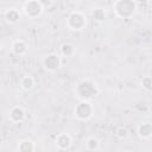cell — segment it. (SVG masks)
Segmentation results:
<instances>
[{
    "instance_id": "ac0fdd59",
    "label": "cell",
    "mask_w": 152,
    "mask_h": 152,
    "mask_svg": "<svg viewBox=\"0 0 152 152\" xmlns=\"http://www.w3.org/2000/svg\"><path fill=\"white\" fill-rule=\"evenodd\" d=\"M141 86H142V88H144L146 91H150V90L152 89V78H151L150 75H146V76L142 77V80H141Z\"/></svg>"
},
{
    "instance_id": "9c48e42d",
    "label": "cell",
    "mask_w": 152,
    "mask_h": 152,
    "mask_svg": "<svg viewBox=\"0 0 152 152\" xmlns=\"http://www.w3.org/2000/svg\"><path fill=\"white\" fill-rule=\"evenodd\" d=\"M11 51L13 52V55L21 57V56H25L27 53L28 45L24 39H15L11 44Z\"/></svg>"
},
{
    "instance_id": "4fadbf2b",
    "label": "cell",
    "mask_w": 152,
    "mask_h": 152,
    "mask_svg": "<svg viewBox=\"0 0 152 152\" xmlns=\"http://www.w3.org/2000/svg\"><path fill=\"white\" fill-rule=\"evenodd\" d=\"M15 150L19 152H33L36 150V145L30 139H23L18 141Z\"/></svg>"
},
{
    "instance_id": "3957f363",
    "label": "cell",
    "mask_w": 152,
    "mask_h": 152,
    "mask_svg": "<svg viewBox=\"0 0 152 152\" xmlns=\"http://www.w3.org/2000/svg\"><path fill=\"white\" fill-rule=\"evenodd\" d=\"M94 113H95L94 104L89 100H80V102L74 107V116L80 121L90 120Z\"/></svg>"
},
{
    "instance_id": "7a4b0ae2",
    "label": "cell",
    "mask_w": 152,
    "mask_h": 152,
    "mask_svg": "<svg viewBox=\"0 0 152 152\" xmlns=\"http://www.w3.org/2000/svg\"><path fill=\"white\" fill-rule=\"evenodd\" d=\"M115 15L120 19H131L138 8L135 0H115L112 5Z\"/></svg>"
},
{
    "instance_id": "277c9868",
    "label": "cell",
    "mask_w": 152,
    "mask_h": 152,
    "mask_svg": "<svg viewBox=\"0 0 152 152\" xmlns=\"http://www.w3.org/2000/svg\"><path fill=\"white\" fill-rule=\"evenodd\" d=\"M65 24H66V27L70 30V31H75V32H78V31H82L87 27V17L83 12L81 11H72L69 13L66 20H65Z\"/></svg>"
},
{
    "instance_id": "9a60e30c",
    "label": "cell",
    "mask_w": 152,
    "mask_h": 152,
    "mask_svg": "<svg viewBox=\"0 0 152 152\" xmlns=\"http://www.w3.org/2000/svg\"><path fill=\"white\" fill-rule=\"evenodd\" d=\"M59 50H61V55L64 57H72L76 53V49L71 43H63Z\"/></svg>"
},
{
    "instance_id": "ffe728a7",
    "label": "cell",
    "mask_w": 152,
    "mask_h": 152,
    "mask_svg": "<svg viewBox=\"0 0 152 152\" xmlns=\"http://www.w3.org/2000/svg\"><path fill=\"white\" fill-rule=\"evenodd\" d=\"M1 50H2V43L0 42V51H1Z\"/></svg>"
},
{
    "instance_id": "8992f818",
    "label": "cell",
    "mask_w": 152,
    "mask_h": 152,
    "mask_svg": "<svg viewBox=\"0 0 152 152\" xmlns=\"http://www.w3.org/2000/svg\"><path fill=\"white\" fill-rule=\"evenodd\" d=\"M42 64H43V66L46 71L55 72L61 68L62 58H61L59 55H57L55 52H51V53H48L46 56H44V58L42 59Z\"/></svg>"
},
{
    "instance_id": "5bb4252c",
    "label": "cell",
    "mask_w": 152,
    "mask_h": 152,
    "mask_svg": "<svg viewBox=\"0 0 152 152\" xmlns=\"http://www.w3.org/2000/svg\"><path fill=\"white\" fill-rule=\"evenodd\" d=\"M91 17L96 23H104L107 19V12L102 7H96L91 11Z\"/></svg>"
},
{
    "instance_id": "52a82bcc",
    "label": "cell",
    "mask_w": 152,
    "mask_h": 152,
    "mask_svg": "<svg viewBox=\"0 0 152 152\" xmlns=\"http://www.w3.org/2000/svg\"><path fill=\"white\" fill-rule=\"evenodd\" d=\"M72 144V138L69 133H65V132H61L56 135L55 138V145L57 147V150L59 151H66L70 148Z\"/></svg>"
},
{
    "instance_id": "7c38bea8",
    "label": "cell",
    "mask_w": 152,
    "mask_h": 152,
    "mask_svg": "<svg viewBox=\"0 0 152 152\" xmlns=\"http://www.w3.org/2000/svg\"><path fill=\"white\" fill-rule=\"evenodd\" d=\"M19 86H20V88H21L23 90L30 91V90H32V89L34 88V86H36V80H34V77H33L32 75H24V76L20 78V81H19Z\"/></svg>"
},
{
    "instance_id": "d6986e66",
    "label": "cell",
    "mask_w": 152,
    "mask_h": 152,
    "mask_svg": "<svg viewBox=\"0 0 152 152\" xmlns=\"http://www.w3.org/2000/svg\"><path fill=\"white\" fill-rule=\"evenodd\" d=\"M150 0H135V2L138 4V2H142V4H146V2H148Z\"/></svg>"
},
{
    "instance_id": "8fae6325",
    "label": "cell",
    "mask_w": 152,
    "mask_h": 152,
    "mask_svg": "<svg viewBox=\"0 0 152 152\" xmlns=\"http://www.w3.org/2000/svg\"><path fill=\"white\" fill-rule=\"evenodd\" d=\"M5 19L8 24H17L20 20V12L15 7H10L5 11Z\"/></svg>"
},
{
    "instance_id": "30bf717a",
    "label": "cell",
    "mask_w": 152,
    "mask_h": 152,
    "mask_svg": "<svg viewBox=\"0 0 152 152\" xmlns=\"http://www.w3.org/2000/svg\"><path fill=\"white\" fill-rule=\"evenodd\" d=\"M137 134L142 140H150L152 138V124L150 121L140 122L137 127Z\"/></svg>"
},
{
    "instance_id": "e0dca14e",
    "label": "cell",
    "mask_w": 152,
    "mask_h": 152,
    "mask_svg": "<svg viewBox=\"0 0 152 152\" xmlns=\"http://www.w3.org/2000/svg\"><path fill=\"white\" fill-rule=\"evenodd\" d=\"M129 132L128 129L125 127V126H119L116 129H115V135L119 138V139H126L128 137Z\"/></svg>"
},
{
    "instance_id": "5b68a950",
    "label": "cell",
    "mask_w": 152,
    "mask_h": 152,
    "mask_svg": "<svg viewBox=\"0 0 152 152\" xmlns=\"http://www.w3.org/2000/svg\"><path fill=\"white\" fill-rule=\"evenodd\" d=\"M44 6L40 0H27L23 5V13L28 19H37L43 14Z\"/></svg>"
},
{
    "instance_id": "6da1fadb",
    "label": "cell",
    "mask_w": 152,
    "mask_h": 152,
    "mask_svg": "<svg viewBox=\"0 0 152 152\" xmlns=\"http://www.w3.org/2000/svg\"><path fill=\"white\" fill-rule=\"evenodd\" d=\"M74 91L78 100L91 101L99 94V87L93 80H81L76 83Z\"/></svg>"
},
{
    "instance_id": "2e32d148",
    "label": "cell",
    "mask_w": 152,
    "mask_h": 152,
    "mask_svg": "<svg viewBox=\"0 0 152 152\" xmlns=\"http://www.w3.org/2000/svg\"><path fill=\"white\" fill-rule=\"evenodd\" d=\"M100 140L96 137H88L86 140V150L88 151H96L100 148Z\"/></svg>"
},
{
    "instance_id": "ba28073f",
    "label": "cell",
    "mask_w": 152,
    "mask_h": 152,
    "mask_svg": "<svg viewBox=\"0 0 152 152\" xmlns=\"http://www.w3.org/2000/svg\"><path fill=\"white\" fill-rule=\"evenodd\" d=\"M8 119L13 124H20L26 119V110L21 106H13L8 109Z\"/></svg>"
}]
</instances>
